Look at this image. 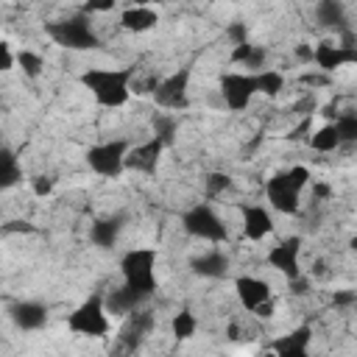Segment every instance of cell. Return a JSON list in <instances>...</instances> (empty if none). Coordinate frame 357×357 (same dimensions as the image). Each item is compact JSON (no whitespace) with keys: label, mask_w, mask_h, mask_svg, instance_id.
Instances as JSON below:
<instances>
[{"label":"cell","mask_w":357,"mask_h":357,"mask_svg":"<svg viewBox=\"0 0 357 357\" xmlns=\"http://www.w3.org/2000/svg\"><path fill=\"white\" fill-rule=\"evenodd\" d=\"M131 78H134V67H123V70H86L81 75V84L95 95V100L100 106H123L131 95Z\"/></svg>","instance_id":"6da1fadb"},{"label":"cell","mask_w":357,"mask_h":357,"mask_svg":"<svg viewBox=\"0 0 357 357\" xmlns=\"http://www.w3.org/2000/svg\"><path fill=\"white\" fill-rule=\"evenodd\" d=\"M307 181H310V170L301 167V165H296V167H290V170L276 173L273 178H268L265 192H268L271 206L279 209V212H284V215L298 212V195L307 187Z\"/></svg>","instance_id":"7a4b0ae2"},{"label":"cell","mask_w":357,"mask_h":357,"mask_svg":"<svg viewBox=\"0 0 357 357\" xmlns=\"http://www.w3.org/2000/svg\"><path fill=\"white\" fill-rule=\"evenodd\" d=\"M153 268H156V251L153 248H131L123 254L120 259V271H123V284L145 293L148 298L153 296L156 290V276H153Z\"/></svg>","instance_id":"3957f363"},{"label":"cell","mask_w":357,"mask_h":357,"mask_svg":"<svg viewBox=\"0 0 357 357\" xmlns=\"http://www.w3.org/2000/svg\"><path fill=\"white\" fill-rule=\"evenodd\" d=\"M45 33H47L56 45H61V47H67V50H95V47L100 45L98 33L92 31L89 20H86L84 14L70 17V20H59V22H47V25H45Z\"/></svg>","instance_id":"277c9868"},{"label":"cell","mask_w":357,"mask_h":357,"mask_svg":"<svg viewBox=\"0 0 357 357\" xmlns=\"http://www.w3.org/2000/svg\"><path fill=\"white\" fill-rule=\"evenodd\" d=\"M106 304L100 293H92L84 304H78L70 318H67V329L75 335H86V337H103L109 332V318H106Z\"/></svg>","instance_id":"5b68a950"},{"label":"cell","mask_w":357,"mask_h":357,"mask_svg":"<svg viewBox=\"0 0 357 357\" xmlns=\"http://www.w3.org/2000/svg\"><path fill=\"white\" fill-rule=\"evenodd\" d=\"M181 226L187 234L198 237V240H209V243H226L229 231L226 223L220 220V215L209 206V204H195L181 215Z\"/></svg>","instance_id":"8992f818"},{"label":"cell","mask_w":357,"mask_h":357,"mask_svg":"<svg viewBox=\"0 0 357 357\" xmlns=\"http://www.w3.org/2000/svg\"><path fill=\"white\" fill-rule=\"evenodd\" d=\"M131 145L126 139H112V142H103V145H92L86 151V165L98 173V176H106V178H117L123 170H126V156H128Z\"/></svg>","instance_id":"52a82bcc"},{"label":"cell","mask_w":357,"mask_h":357,"mask_svg":"<svg viewBox=\"0 0 357 357\" xmlns=\"http://www.w3.org/2000/svg\"><path fill=\"white\" fill-rule=\"evenodd\" d=\"M257 92V73H226L220 78V95L231 112H243Z\"/></svg>","instance_id":"ba28073f"},{"label":"cell","mask_w":357,"mask_h":357,"mask_svg":"<svg viewBox=\"0 0 357 357\" xmlns=\"http://www.w3.org/2000/svg\"><path fill=\"white\" fill-rule=\"evenodd\" d=\"M187 86H190V67H181L178 73L162 78L159 86H156V92H153L156 106L170 109V112H181V109H187V106H190Z\"/></svg>","instance_id":"9c48e42d"},{"label":"cell","mask_w":357,"mask_h":357,"mask_svg":"<svg viewBox=\"0 0 357 357\" xmlns=\"http://www.w3.org/2000/svg\"><path fill=\"white\" fill-rule=\"evenodd\" d=\"M151 326H153V315H151L148 310H137V312H131V315L126 318L120 335H117V354H128V351H134V349L145 340V335L151 332Z\"/></svg>","instance_id":"30bf717a"},{"label":"cell","mask_w":357,"mask_h":357,"mask_svg":"<svg viewBox=\"0 0 357 357\" xmlns=\"http://www.w3.org/2000/svg\"><path fill=\"white\" fill-rule=\"evenodd\" d=\"M298 254H301V237H287L279 245H273L268 251V265L276 268L279 273H284L290 282L301 276L298 271Z\"/></svg>","instance_id":"8fae6325"},{"label":"cell","mask_w":357,"mask_h":357,"mask_svg":"<svg viewBox=\"0 0 357 357\" xmlns=\"http://www.w3.org/2000/svg\"><path fill=\"white\" fill-rule=\"evenodd\" d=\"M145 298H148L145 293H139V290L123 284V287L109 290V293L103 296V304H106V312H112V315H117V318H128L131 312L142 310Z\"/></svg>","instance_id":"7c38bea8"},{"label":"cell","mask_w":357,"mask_h":357,"mask_svg":"<svg viewBox=\"0 0 357 357\" xmlns=\"http://www.w3.org/2000/svg\"><path fill=\"white\" fill-rule=\"evenodd\" d=\"M162 151H165V145L156 137L148 139V142H142V145H134L128 151V156H126V170H137V173H148V176L156 173Z\"/></svg>","instance_id":"4fadbf2b"},{"label":"cell","mask_w":357,"mask_h":357,"mask_svg":"<svg viewBox=\"0 0 357 357\" xmlns=\"http://www.w3.org/2000/svg\"><path fill=\"white\" fill-rule=\"evenodd\" d=\"M315 64L324 70V73H332L343 64H354L357 61V47H346L340 42H321L312 53Z\"/></svg>","instance_id":"5bb4252c"},{"label":"cell","mask_w":357,"mask_h":357,"mask_svg":"<svg viewBox=\"0 0 357 357\" xmlns=\"http://www.w3.org/2000/svg\"><path fill=\"white\" fill-rule=\"evenodd\" d=\"M8 315H11L14 326L25 329V332L42 329L47 324V307L39 304V301H17V304L8 307Z\"/></svg>","instance_id":"9a60e30c"},{"label":"cell","mask_w":357,"mask_h":357,"mask_svg":"<svg viewBox=\"0 0 357 357\" xmlns=\"http://www.w3.org/2000/svg\"><path fill=\"white\" fill-rule=\"evenodd\" d=\"M310 340H312V329L310 326H298L290 335H282L271 343V351L276 357H310Z\"/></svg>","instance_id":"2e32d148"},{"label":"cell","mask_w":357,"mask_h":357,"mask_svg":"<svg viewBox=\"0 0 357 357\" xmlns=\"http://www.w3.org/2000/svg\"><path fill=\"white\" fill-rule=\"evenodd\" d=\"M234 290H237V298L245 310H257L259 304L271 301V284L257 279V276H237L234 279Z\"/></svg>","instance_id":"e0dca14e"},{"label":"cell","mask_w":357,"mask_h":357,"mask_svg":"<svg viewBox=\"0 0 357 357\" xmlns=\"http://www.w3.org/2000/svg\"><path fill=\"white\" fill-rule=\"evenodd\" d=\"M273 231V218L265 206H245L243 209V234L248 240H262L265 234Z\"/></svg>","instance_id":"ac0fdd59"},{"label":"cell","mask_w":357,"mask_h":357,"mask_svg":"<svg viewBox=\"0 0 357 357\" xmlns=\"http://www.w3.org/2000/svg\"><path fill=\"white\" fill-rule=\"evenodd\" d=\"M192 273L204 279H223L229 273V257L223 251H206L192 259Z\"/></svg>","instance_id":"d6986e66"},{"label":"cell","mask_w":357,"mask_h":357,"mask_svg":"<svg viewBox=\"0 0 357 357\" xmlns=\"http://www.w3.org/2000/svg\"><path fill=\"white\" fill-rule=\"evenodd\" d=\"M120 229H123V218L114 215V218H98L89 229V240L98 245V248H112L120 237Z\"/></svg>","instance_id":"ffe728a7"},{"label":"cell","mask_w":357,"mask_h":357,"mask_svg":"<svg viewBox=\"0 0 357 357\" xmlns=\"http://www.w3.org/2000/svg\"><path fill=\"white\" fill-rule=\"evenodd\" d=\"M315 20H318L324 28H335V31H340V33H349V31H346V8H343V3H337V0H324V3H318V6H315Z\"/></svg>","instance_id":"44dd1931"},{"label":"cell","mask_w":357,"mask_h":357,"mask_svg":"<svg viewBox=\"0 0 357 357\" xmlns=\"http://www.w3.org/2000/svg\"><path fill=\"white\" fill-rule=\"evenodd\" d=\"M156 22H159V14H156L153 8H145V6L126 8V11H123V17H120V25H123L126 31H134V33L151 31Z\"/></svg>","instance_id":"7402d4cb"},{"label":"cell","mask_w":357,"mask_h":357,"mask_svg":"<svg viewBox=\"0 0 357 357\" xmlns=\"http://www.w3.org/2000/svg\"><path fill=\"white\" fill-rule=\"evenodd\" d=\"M265 59H268V50L259 47V45H251V42L237 45V47L231 50V61H234V64H243V67H248V70H257V75L265 70Z\"/></svg>","instance_id":"603a6c76"},{"label":"cell","mask_w":357,"mask_h":357,"mask_svg":"<svg viewBox=\"0 0 357 357\" xmlns=\"http://www.w3.org/2000/svg\"><path fill=\"white\" fill-rule=\"evenodd\" d=\"M151 126H153V137H156L165 148H170V145L176 142L178 120H176L170 112H156V114H153V120H151Z\"/></svg>","instance_id":"cb8c5ba5"},{"label":"cell","mask_w":357,"mask_h":357,"mask_svg":"<svg viewBox=\"0 0 357 357\" xmlns=\"http://www.w3.org/2000/svg\"><path fill=\"white\" fill-rule=\"evenodd\" d=\"M20 178H22V170H20V165H17V156H14V151H11V148H3V170H0V187H3V190H8V187H14Z\"/></svg>","instance_id":"d4e9b609"},{"label":"cell","mask_w":357,"mask_h":357,"mask_svg":"<svg viewBox=\"0 0 357 357\" xmlns=\"http://www.w3.org/2000/svg\"><path fill=\"white\" fill-rule=\"evenodd\" d=\"M173 337L176 340H187V337H192L195 335V329H198V321H195V315L190 312V310H178L176 315H173Z\"/></svg>","instance_id":"484cf974"},{"label":"cell","mask_w":357,"mask_h":357,"mask_svg":"<svg viewBox=\"0 0 357 357\" xmlns=\"http://www.w3.org/2000/svg\"><path fill=\"white\" fill-rule=\"evenodd\" d=\"M310 145L315 148V151H321V153H326V151H335L337 145H340V137H337V131H335V126L329 123V126H321L312 137H310Z\"/></svg>","instance_id":"4316f807"},{"label":"cell","mask_w":357,"mask_h":357,"mask_svg":"<svg viewBox=\"0 0 357 357\" xmlns=\"http://www.w3.org/2000/svg\"><path fill=\"white\" fill-rule=\"evenodd\" d=\"M282 86H284V75L276 73V70H262V73L257 75V89H259L262 95H279Z\"/></svg>","instance_id":"83f0119b"},{"label":"cell","mask_w":357,"mask_h":357,"mask_svg":"<svg viewBox=\"0 0 357 357\" xmlns=\"http://www.w3.org/2000/svg\"><path fill=\"white\" fill-rule=\"evenodd\" d=\"M335 131L340 137V142H357V114H337L335 117Z\"/></svg>","instance_id":"f1b7e54d"},{"label":"cell","mask_w":357,"mask_h":357,"mask_svg":"<svg viewBox=\"0 0 357 357\" xmlns=\"http://www.w3.org/2000/svg\"><path fill=\"white\" fill-rule=\"evenodd\" d=\"M17 64L22 67V73H25L28 78H36V75L42 73V67H45L42 56L33 53V50H20V53H17Z\"/></svg>","instance_id":"f546056e"},{"label":"cell","mask_w":357,"mask_h":357,"mask_svg":"<svg viewBox=\"0 0 357 357\" xmlns=\"http://www.w3.org/2000/svg\"><path fill=\"white\" fill-rule=\"evenodd\" d=\"M204 184H206V195L209 198H215V195H220L223 190H229L231 187V178H229V173H209L206 178H204Z\"/></svg>","instance_id":"4dcf8cb0"},{"label":"cell","mask_w":357,"mask_h":357,"mask_svg":"<svg viewBox=\"0 0 357 357\" xmlns=\"http://www.w3.org/2000/svg\"><path fill=\"white\" fill-rule=\"evenodd\" d=\"M226 33H229V39L234 42V47H237V45H245V42H248V28H245V22H231Z\"/></svg>","instance_id":"1f68e13d"},{"label":"cell","mask_w":357,"mask_h":357,"mask_svg":"<svg viewBox=\"0 0 357 357\" xmlns=\"http://www.w3.org/2000/svg\"><path fill=\"white\" fill-rule=\"evenodd\" d=\"M357 301V293H351V290H337L335 296H332V304L335 307H349V304H354Z\"/></svg>","instance_id":"d6a6232c"},{"label":"cell","mask_w":357,"mask_h":357,"mask_svg":"<svg viewBox=\"0 0 357 357\" xmlns=\"http://www.w3.org/2000/svg\"><path fill=\"white\" fill-rule=\"evenodd\" d=\"M11 64H14L11 45L8 42H0V70H11Z\"/></svg>","instance_id":"836d02e7"},{"label":"cell","mask_w":357,"mask_h":357,"mask_svg":"<svg viewBox=\"0 0 357 357\" xmlns=\"http://www.w3.org/2000/svg\"><path fill=\"white\" fill-rule=\"evenodd\" d=\"M50 190H53V181H50L47 176L33 178V192H36V195H50Z\"/></svg>","instance_id":"e575fe53"},{"label":"cell","mask_w":357,"mask_h":357,"mask_svg":"<svg viewBox=\"0 0 357 357\" xmlns=\"http://www.w3.org/2000/svg\"><path fill=\"white\" fill-rule=\"evenodd\" d=\"M11 231H33V226L25 223V220H11V223L3 226V234H11Z\"/></svg>","instance_id":"d590c367"},{"label":"cell","mask_w":357,"mask_h":357,"mask_svg":"<svg viewBox=\"0 0 357 357\" xmlns=\"http://www.w3.org/2000/svg\"><path fill=\"white\" fill-rule=\"evenodd\" d=\"M310 123H312V117H304L293 131H290V139H301L304 134H307V128H310Z\"/></svg>","instance_id":"8d00e7d4"},{"label":"cell","mask_w":357,"mask_h":357,"mask_svg":"<svg viewBox=\"0 0 357 357\" xmlns=\"http://www.w3.org/2000/svg\"><path fill=\"white\" fill-rule=\"evenodd\" d=\"M254 315H257V318H271V315H273V298L265 301V304H259V307L254 310Z\"/></svg>","instance_id":"74e56055"},{"label":"cell","mask_w":357,"mask_h":357,"mask_svg":"<svg viewBox=\"0 0 357 357\" xmlns=\"http://www.w3.org/2000/svg\"><path fill=\"white\" fill-rule=\"evenodd\" d=\"M290 287H293V293H296V296H304V293H307V282H304L301 276H298V279H293V282H290Z\"/></svg>","instance_id":"f35d334b"},{"label":"cell","mask_w":357,"mask_h":357,"mask_svg":"<svg viewBox=\"0 0 357 357\" xmlns=\"http://www.w3.org/2000/svg\"><path fill=\"white\" fill-rule=\"evenodd\" d=\"M301 81L315 86V84H326V75H312V73H307V75H301Z\"/></svg>","instance_id":"ab89813d"},{"label":"cell","mask_w":357,"mask_h":357,"mask_svg":"<svg viewBox=\"0 0 357 357\" xmlns=\"http://www.w3.org/2000/svg\"><path fill=\"white\" fill-rule=\"evenodd\" d=\"M312 192H315L318 198H329V192H332V190H329L326 184H315V187H312Z\"/></svg>","instance_id":"60d3db41"},{"label":"cell","mask_w":357,"mask_h":357,"mask_svg":"<svg viewBox=\"0 0 357 357\" xmlns=\"http://www.w3.org/2000/svg\"><path fill=\"white\" fill-rule=\"evenodd\" d=\"M349 245H351V251H357V237H351V243H349Z\"/></svg>","instance_id":"b9f144b4"}]
</instances>
